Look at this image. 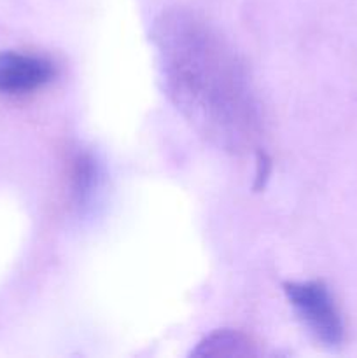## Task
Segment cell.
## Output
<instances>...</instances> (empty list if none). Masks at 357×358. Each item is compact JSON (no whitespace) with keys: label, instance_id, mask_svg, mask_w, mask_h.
<instances>
[{"label":"cell","instance_id":"1","mask_svg":"<svg viewBox=\"0 0 357 358\" xmlns=\"http://www.w3.org/2000/svg\"><path fill=\"white\" fill-rule=\"evenodd\" d=\"M168 98L192 128L230 152L259 136V112L244 63L198 14L170 9L150 34Z\"/></svg>","mask_w":357,"mask_h":358},{"label":"cell","instance_id":"4","mask_svg":"<svg viewBox=\"0 0 357 358\" xmlns=\"http://www.w3.org/2000/svg\"><path fill=\"white\" fill-rule=\"evenodd\" d=\"M251 341L245 336L231 331H219L203 339L192 352L195 357H247L252 355Z\"/></svg>","mask_w":357,"mask_h":358},{"label":"cell","instance_id":"3","mask_svg":"<svg viewBox=\"0 0 357 358\" xmlns=\"http://www.w3.org/2000/svg\"><path fill=\"white\" fill-rule=\"evenodd\" d=\"M55 77V65L42 56L0 52V93L23 94L41 90Z\"/></svg>","mask_w":357,"mask_h":358},{"label":"cell","instance_id":"2","mask_svg":"<svg viewBox=\"0 0 357 358\" xmlns=\"http://www.w3.org/2000/svg\"><path fill=\"white\" fill-rule=\"evenodd\" d=\"M287 299L318 341L328 346L342 345L345 327L331 292L322 282L284 283Z\"/></svg>","mask_w":357,"mask_h":358},{"label":"cell","instance_id":"5","mask_svg":"<svg viewBox=\"0 0 357 358\" xmlns=\"http://www.w3.org/2000/svg\"><path fill=\"white\" fill-rule=\"evenodd\" d=\"M94 184V166L90 156H79L74 161V192L79 199H84L91 192Z\"/></svg>","mask_w":357,"mask_h":358}]
</instances>
